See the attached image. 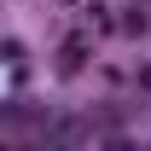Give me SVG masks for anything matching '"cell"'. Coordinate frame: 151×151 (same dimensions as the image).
<instances>
[{
	"mask_svg": "<svg viewBox=\"0 0 151 151\" xmlns=\"http://www.w3.org/2000/svg\"><path fill=\"white\" fill-rule=\"evenodd\" d=\"M81 58H87V41L70 35V41H64V70H81Z\"/></svg>",
	"mask_w": 151,
	"mask_h": 151,
	"instance_id": "6da1fadb",
	"label": "cell"
}]
</instances>
